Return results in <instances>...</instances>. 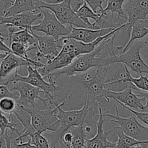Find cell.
<instances>
[{"label":"cell","instance_id":"cell-13","mask_svg":"<svg viewBox=\"0 0 148 148\" xmlns=\"http://www.w3.org/2000/svg\"><path fill=\"white\" fill-rule=\"evenodd\" d=\"M102 105L103 104L98 103V114H96L98 116V121H95L91 118L92 123L96 125V134L93 138L86 139L85 148H114L116 145V142H111L108 140L112 131L105 132L103 129L105 119L103 116Z\"/></svg>","mask_w":148,"mask_h":148},{"label":"cell","instance_id":"cell-42","mask_svg":"<svg viewBox=\"0 0 148 148\" xmlns=\"http://www.w3.org/2000/svg\"><path fill=\"white\" fill-rule=\"evenodd\" d=\"M146 148H148V145H147V147H146Z\"/></svg>","mask_w":148,"mask_h":148},{"label":"cell","instance_id":"cell-18","mask_svg":"<svg viewBox=\"0 0 148 148\" xmlns=\"http://www.w3.org/2000/svg\"><path fill=\"white\" fill-rule=\"evenodd\" d=\"M8 36L7 40L10 45L12 42L20 43L29 49L33 46H37V40L31 33L27 29H23L16 31V27L9 26L7 27Z\"/></svg>","mask_w":148,"mask_h":148},{"label":"cell","instance_id":"cell-34","mask_svg":"<svg viewBox=\"0 0 148 148\" xmlns=\"http://www.w3.org/2000/svg\"><path fill=\"white\" fill-rule=\"evenodd\" d=\"M143 53V59L148 65V40H146V43L141 49Z\"/></svg>","mask_w":148,"mask_h":148},{"label":"cell","instance_id":"cell-24","mask_svg":"<svg viewBox=\"0 0 148 148\" xmlns=\"http://www.w3.org/2000/svg\"><path fill=\"white\" fill-rule=\"evenodd\" d=\"M114 133L118 137L116 145L114 148H130L138 145H142L143 147L145 146L143 148H146L148 145V141H138L135 139L126 135L123 132L119 130H115Z\"/></svg>","mask_w":148,"mask_h":148},{"label":"cell","instance_id":"cell-8","mask_svg":"<svg viewBox=\"0 0 148 148\" xmlns=\"http://www.w3.org/2000/svg\"><path fill=\"white\" fill-rule=\"evenodd\" d=\"M59 104L55 106L53 109H51L49 107L43 111L39 110L37 107H18L30 116L31 124L37 132L43 134L46 132L49 131L56 133V130H55L54 127L59 123V120L56 116V112L59 108Z\"/></svg>","mask_w":148,"mask_h":148},{"label":"cell","instance_id":"cell-16","mask_svg":"<svg viewBox=\"0 0 148 148\" xmlns=\"http://www.w3.org/2000/svg\"><path fill=\"white\" fill-rule=\"evenodd\" d=\"M124 11L130 23L148 19V0H127Z\"/></svg>","mask_w":148,"mask_h":148},{"label":"cell","instance_id":"cell-39","mask_svg":"<svg viewBox=\"0 0 148 148\" xmlns=\"http://www.w3.org/2000/svg\"><path fill=\"white\" fill-rule=\"evenodd\" d=\"M7 53H0V64H1V62L6 56H7Z\"/></svg>","mask_w":148,"mask_h":148},{"label":"cell","instance_id":"cell-7","mask_svg":"<svg viewBox=\"0 0 148 148\" xmlns=\"http://www.w3.org/2000/svg\"><path fill=\"white\" fill-rule=\"evenodd\" d=\"M115 109L116 115L108 114V111L103 113L104 117H110L111 118V122L119 124V127H114L115 130H120L126 135L138 141H148V127H144L140 124L134 115L127 118L120 116L116 105H115Z\"/></svg>","mask_w":148,"mask_h":148},{"label":"cell","instance_id":"cell-4","mask_svg":"<svg viewBox=\"0 0 148 148\" xmlns=\"http://www.w3.org/2000/svg\"><path fill=\"white\" fill-rule=\"evenodd\" d=\"M10 90L12 92H17L19 93V98L17 100V106L27 108L29 105H31L33 108L36 107V100L41 101L44 105L45 108H49L50 106L54 105L56 106L59 103H56L54 100V97L46 96L45 98L40 97V94H44L42 90L38 88L33 86L28 83L24 82H12L7 85Z\"/></svg>","mask_w":148,"mask_h":148},{"label":"cell","instance_id":"cell-1","mask_svg":"<svg viewBox=\"0 0 148 148\" xmlns=\"http://www.w3.org/2000/svg\"><path fill=\"white\" fill-rule=\"evenodd\" d=\"M115 34L103 40L92 52L79 55L69 66L51 72L44 79L51 78L56 81L58 77L63 75L72 77L75 74L86 72L91 68L106 67L116 63L114 44Z\"/></svg>","mask_w":148,"mask_h":148},{"label":"cell","instance_id":"cell-22","mask_svg":"<svg viewBox=\"0 0 148 148\" xmlns=\"http://www.w3.org/2000/svg\"><path fill=\"white\" fill-rule=\"evenodd\" d=\"M20 125H22L20 123H16L13 121L12 115H10V117L7 118L0 111V147H3V141H4L3 137H4L6 131H7L8 130H11L12 132L17 133V137L20 136L21 133L17 129V126Z\"/></svg>","mask_w":148,"mask_h":148},{"label":"cell","instance_id":"cell-2","mask_svg":"<svg viewBox=\"0 0 148 148\" xmlns=\"http://www.w3.org/2000/svg\"><path fill=\"white\" fill-rule=\"evenodd\" d=\"M72 79L77 82L81 89L87 94V100L90 103L91 107L98 103L103 104V98L105 91L106 68L93 67L86 72L77 73L72 77Z\"/></svg>","mask_w":148,"mask_h":148},{"label":"cell","instance_id":"cell-31","mask_svg":"<svg viewBox=\"0 0 148 148\" xmlns=\"http://www.w3.org/2000/svg\"><path fill=\"white\" fill-rule=\"evenodd\" d=\"M28 139L27 143H23V142H16L14 140H12L11 141V148H36V147L31 144V140Z\"/></svg>","mask_w":148,"mask_h":148},{"label":"cell","instance_id":"cell-36","mask_svg":"<svg viewBox=\"0 0 148 148\" xmlns=\"http://www.w3.org/2000/svg\"><path fill=\"white\" fill-rule=\"evenodd\" d=\"M137 92H138V95L140 97H142V98H144L146 100V104L145 105V108H148V92H145V91L140 90L137 89Z\"/></svg>","mask_w":148,"mask_h":148},{"label":"cell","instance_id":"cell-23","mask_svg":"<svg viewBox=\"0 0 148 148\" xmlns=\"http://www.w3.org/2000/svg\"><path fill=\"white\" fill-rule=\"evenodd\" d=\"M75 12L77 14L78 17L87 25L88 28L89 29H93L92 23L89 21V19H92L95 22H97L98 20H99L101 16V13L94 12L85 1H84L83 4L77 11H75Z\"/></svg>","mask_w":148,"mask_h":148},{"label":"cell","instance_id":"cell-33","mask_svg":"<svg viewBox=\"0 0 148 148\" xmlns=\"http://www.w3.org/2000/svg\"><path fill=\"white\" fill-rule=\"evenodd\" d=\"M60 139H62V140L63 141V143H64L66 145H67L68 147H70L71 144H72V134L70 132V131H67L62 137H60Z\"/></svg>","mask_w":148,"mask_h":148},{"label":"cell","instance_id":"cell-15","mask_svg":"<svg viewBox=\"0 0 148 148\" xmlns=\"http://www.w3.org/2000/svg\"><path fill=\"white\" fill-rule=\"evenodd\" d=\"M116 28H104L100 30L71 27V33L62 39H75L85 43H90L102 36H106Z\"/></svg>","mask_w":148,"mask_h":148},{"label":"cell","instance_id":"cell-43","mask_svg":"<svg viewBox=\"0 0 148 148\" xmlns=\"http://www.w3.org/2000/svg\"><path fill=\"white\" fill-rule=\"evenodd\" d=\"M0 35H1V33H0Z\"/></svg>","mask_w":148,"mask_h":148},{"label":"cell","instance_id":"cell-20","mask_svg":"<svg viewBox=\"0 0 148 148\" xmlns=\"http://www.w3.org/2000/svg\"><path fill=\"white\" fill-rule=\"evenodd\" d=\"M132 25L130 39L122 51V53L127 51L132 44L135 40H140L148 35V19L147 20H138Z\"/></svg>","mask_w":148,"mask_h":148},{"label":"cell","instance_id":"cell-21","mask_svg":"<svg viewBox=\"0 0 148 148\" xmlns=\"http://www.w3.org/2000/svg\"><path fill=\"white\" fill-rule=\"evenodd\" d=\"M126 1L127 0H106L107 1V6L101 12H110L112 15H114V13H117V20L122 24H125L128 22L127 14L124 11V4Z\"/></svg>","mask_w":148,"mask_h":148},{"label":"cell","instance_id":"cell-25","mask_svg":"<svg viewBox=\"0 0 148 148\" xmlns=\"http://www.w3.org/2000/svg\"><path fill=\"white\" fill-rule=\"evenodd\" d=\"M69 131L72 134V141L70 148H85L87 135L84 125L72 127Z\"/></svg>","mask_w":148,"mask_h":148},{"label":"cell","instance_id":"cell-37","mask_svg":"<svg viewBox=\"0 0 148 148\" xmlns=\"http://www.w3.org/2000/svg\"><path fill=\"white\" fill-rule=\"evenodd\" d=\"M34 1H42V2L47 3V4H57V3H60L63 1L64 0H33Z\"/></svg>","mask_w":148,"mask_h":148},{"label":"cell","instance_id":"cell-9","mask_svg":"<svg viewBox=\"0 0 148 148\" xmlns=\"http://www.w3.org/2000/svg\"><path fill=\"white\" fill-rule=\"evenodd\" d=\"M43 15L42 20H38V24L33 25L30 31L42 32L46 36H51L56 40L68 36L71 33V27H66L58 20L55 14L47 9H40Z\"/></svg>","mask_w":148,"mask_h":148},{"label":"cell","instance_id":"cell-3","mask_svg":"<svg viewBox=\"0 0 148 148\" xmlns=\"http://www.w3.org/2000/svg\"><path fill=\"white\" fill-rule=\"evenodd\" d=\"M27 69L28 72L27 76L20 75L17 69L5 79L0 81V85H7L10 82H18V81L24 82L42 90L45 92V96L51 97V98L53 97L52 93L59 92L62 90L60 87L56 85L55 80L51 78L45 79L38 72L37 68H33L32 65H28Z\"/></svg>","mask_w":148,"mask_h":148},{"label":"cell","instance_id":"cell-41","mask_svg":"<svg viewBox=\"0 0 148 148\" xmlns=\"http://www.w3.org/2000/svg\"><path fill=\"white\" fill-rule=\"evenodd\" d=\"M0 1H4V0H0Z\"/></svg>","mask_w":148,"mask_h":148},{"label":"cell","instance_id":"cell-19","mask_svg":"<svg viewBox=\"0 0 148 148\" xmlns=\"http://www.w3.org/2000/svg\"><path fill=\"white\" fill-rule=\"evenodd\" d=\"M12 5L2 12L4 17H10L26 12H38L33 0H13Z\"/></svg>","mask_w":148,"mask_h":148},{"label":"cell","instance_id":"cell-5","mask_svg":"<svg viewBox=\"0 0 148 148\" xmlns=\"http://www.w3.org/2000/svg\"><path fill=\"white\" fill-rule=\"evenodd\" d=\"M73 96V94L70 93L64 101L59 104V108L56 112V116L59 120V128L56 130V134L59 136V139L62 137L65 133L69 131L72 127L84 125L87 116L89 114V109L91 108V104L86 100L83 107L79 110L72 111H64L62 107Z\"/></svg>","mask_w":148,"mask_h":148},{"label":"cell","instance_id":"cell-28","mask_svg":"<svg viewBox=\"0 0 148 148\" xmlns=\"http://www.w3.org/2000/svg\"><path fill=\"white\" fill-rule=\"evenodd\" d=\"M117 103H118L119 104V105L121 106L123 108H124V109L127 110V111H129L130 112H131L133 115L135 116L136 118L140 120L142 122H143L144 124H147V125L148 126V111L147 112H140V111H134V109L129 108V107H127V106L124 105L123 103H119V102H117Z\"/></svg>","mask_w":148,"mask_h":148},{"label":"cell","instance_id":"cell-14","mask_svg":"<svg viewBox=\"0 0 148 148\" xmlns=\"http://www.w3.org/2000/svg\"><path fill=\"white\" fill-rule=\"evenodd\" d=\"M42 12H26L10 17L0 15V25L7 27L9 26L16 27L20 30L27 29L30 30L34 22L38 21L42 16Z\"/></svg>","mask_w":148,"mask_h":148},{"label":"cell","instance_id":"cell-30","mask_svg":"<svg viewBox=\"0 0 148 148\" xmlns=\"http://www.w3.org/2000/svg\"><path fill=\"white\" fill-rule=\"evenodd\" d=\"M90 7L92 9V11L95 13L98 12V10H100V13L103 11V3L106 1V0H84Z\"/></svg>","mask_w":148,"mask_h":148},{"label":"cell","instance_id":"cell-6","mask_svg":"<svg viewBox=\"0 0 148 148\" xmlns=\"http://www.w3.org/2000/svg\"><path fill=\"white\" fill-rule=\"evenodd\" d=\"M72 0H64L57 4H47L42 1H34L37 11L40 9H47L55 14L56 18L64 25L69 27L88 28L87 25L79 18L72 9Z\"/></svg>","mask_w":148,"mask_h":148},{"label":"cell","instance_id":"cell-27","mask_svg":"<svg viewBox=\"0 0 148 148\" xmlns=\"http://www.w3.org/2000/svg\"><path fill=\"white\" fill-rule=\"evenodd\" d=\"M17 107V100L14 98H4L0 100V111L2 113L12 115Z\"/></svg>","mask_w":148,"mask_h":148},{"label":"cell","instance_id":"cell-32","mask_svg":"<svg viewBox=\"0 0 148 148\" xmlns=\"http://www.w3.org/2000/svg\"><path fill=\"white\" fill-rule=\"evenodd\" d=\"M6 38L4 36H3L2 35H0V52H3L4 53H12L10 49V46H7L5 43H4V40Z\"/></svg>","mask_w":148,"mask_h":148},{"label":"cell","instance_id":"cell-40","mask_svg":"<svg viewBox=\"0 0 148 148\" xmlns=\"http://www.w3.org/2000/svg\"><path fill=\"white\" fill-rule=\"evenodd\" d=\"M130 148H143L142 145H135V146H133V147H130Z\"/></svg>","mask_w":148,"mask_h":148},{"label":"cell","instance_id":"cell-17","mask_svg":"<svg viewBox=\"0 0 148 148\" xmlns=\"http://www.w3.org/2000/svg\"><path fill=\"white\" fill-rule=\"evenodd\" d=\"M32 65L23 58L16 56L12 53H8L1 60L0 64V81L4 80L10 75L18 69L20 66Z\"/></svg>","mask_w":148,"mask_h":148},{"label":"cell","instance_id":"cell-26","mask_svg":"<svg viewBox=\"0 0 148 148\" xmlns=\"http://www.w3.org/2000/svg\"><path fill=\"white\" fill-rule=\"evenodd\" d=\"M127 78L126 80L127 82H130L134 85L139 90L143 91L148 92V76L146 75H140L139 77H133L130 74V71L128 70V68L127 69Z\"/></svg>","mask_w":148,"mask_h":148},{"label":"cell","instance_id":"cell-10","mask_svg":"<svg viewBox=\"0 0 148 148\" xmlns=\"http://www.w3.org/2000/svg\"><path fill=\"white\" fill-rule=\"evenodd\" d=\"M145 43L146 40H135L127 51L116 56V63H121L126 65L139 76L143 73L148 75V65L140 53L142 48Z\"/></svg>","mask_w":148,"mask_h":148},{"label":"cell","instance_id":"cell-11","mask_svg":"<svg viewBox=\"0 0 148 148\" xmlns=\"http://www.w3.org/2000/svg\"><path fill=\"white\" fill-rule=\"evenodd\" d=\"M137 89L138 88H136L132 83H131V85L127 89L120 92H114L106 89L103 95V98L106 102H109L110 99H114L116 102L123 103L130 108L145 111V105H143L142 102L145 99L140 97L138 95H136L132 92L133 90H137Z\"/></svg>","mask_w":148,"mask_h":148},{"label":"cell","instance_id":"cell-38","mask_svg":"<svg viewBox=\"0 0 148 148\" xmlns=\"http://www.w3.org/2000/svg\"><path fill=\"white\" fill-rule=\"evenodd\" d=\"M13 2H14V1L13 0H4L3 1V6H4V10H6V9H8L9 7H11L12 5Z\"/></svg>","mask_w":148,"mask_h":148},{"label":"cell","instance_id":"cell-29","mask_svg":"<svg viewBox=\"0 0 148 148\" xmlns=\"http://www.w3.org/2000/svg\"><path fill=\"white\" fill-rule=\"evenodd\" d=\"M4 98H12L17 100L19 98V93L17 92H12L10 90L7 85H0V100Z\"/></svg>","mask_w":148,"mask_h":148},{"label":"cell","instance_id":"cell-12","mask_svg":"<svg viewBox=\"0 0 148 148\" xmlns=\"http://www.w3.org/2000/svg\"><path fill=\"white\" fill-rule=\"evenodd\" d=\"M30 32L37 40L38 51L33 59L34 60L40 62L39 59L44 57L47 59V62H49L60 53L64 45L63 40L61 39L56 40L51 36H38L33 31Z\"/></svg>","mask_w":148,"mask_h":148},{"label":"cell","instance_id":"cell-35","mask_svg":"<svg viewBox=\"0 0 148 148\" xmlns=\"http://www.w3.org/2000/svg\"><path fill=\"white\" fill-rule=\"evenodd\" d=\"M3 139L4 140V142H5V146L6 148H11V141H12V137L8 134V130L6 131L5 134H4V137H3Z\"/></svg>","mask_w":148,"mask_h":148}]
</instances>
